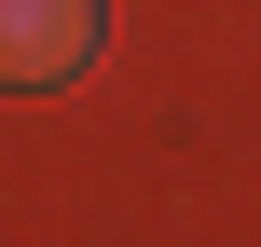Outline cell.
Returning a JSON list of instances; mask_svg holds the SVG:
<instances>
[{"label":"cell","mask_w":261,"mask_h":247,"mask_svg":"<svg viewBox=\"0 0 261 247\" xmlns=\"http://www.w3.org/2000/svg\"><path fill=\"white\" fill-rule=\"evenodd\" d=\"M83 55H96V0H0V83L14 96L69 83Z\"/></svg>","instance_id":"6da1fadb"}]
</instances>
